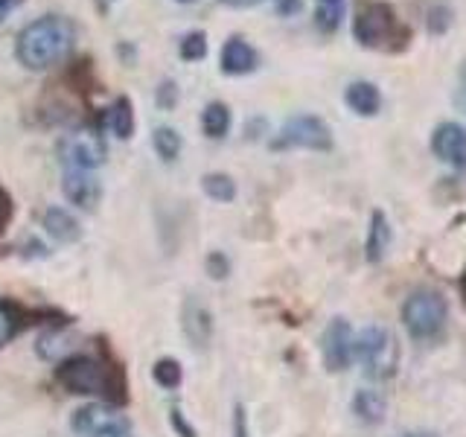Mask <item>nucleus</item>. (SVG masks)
Returning <instances> with one entry per match:
<instances>
[{"instance_id": "nucleus-33", "label": "nucleus", "mask_w": 466, "mask_h": 437, "mask_svg": "<svg viewBox=\"0 0 466 437\" xmlns=\"http://www.w3.org/2000/svg\"><path fill=\"white\" fill-rule=\"evenodd\" d=\"M116 53L123 56V62H126V65H135L137 50H135V47H128V41H120V44H116Z\"/></svg>"}, {"instance_id": "nucleus-31", "label": "nucleus", "mask_w": 466, "mask_h": 437, "mask_svg": "<svg viewBox=\"0 0 466 437\" xmlns=\"http://www.w3.org/2000/svg\"><path fill=\"white\" fill-rule=\"evenodd\" d=\"M233 437H251V429H248V414H245L242 402L233 405Z\"/></svg>"}, {"instance_id": "nucleus-35", "label": "nucleus", "mask_w": 466, "mask_h": 437, "mask_svg": "<svg viewBox=\"0 0 466 437\" xmlns=\"http://www.w3.org/2000/svg\"><path fill=\"white\" fill-rule=\"evenodd\" d=\"M218 4H225L230 9H251V6H259L262 0H218Z\"/></svg>"}, {"instance_id": "nucleus-20", "label": "nucleus", "mask_w": 466, "mask_h": 437, "mask_svg": "<svg viewBox=\"0 0 466 437\" xmlns=\"http://www.w3.org/2000/svg\"><path fill=\"white\" fill-rule=\"evenodd\" d=\"M152 146H155V152H157L160 160H164V164H175V160L181 158L184 137H181V131H178V128H172V126H157V128L152 131Z\"/></svg>"}, {"instance_id": "nucleus-28", "label": "nucleus", "mask_w": 466, "mask_h": 437, "mask_svg": "<svg viewBox=\"0 0 466 437\" xmlns=\"http://www.w3.org/2000/svg\"><path fill=\"white\" fill-rule=\"evenodd\" d=\"M178 85H175L172 79H164L157 87V94H155V102H157V108H164V111H172L175 106H178Z\"/></svg>"}, {"instance_id": "nucleus-2", "label": "nucleus", "mask_w": 466, "mask_h": 437, "mask_svg": "<svg viewBox=\"0 0 466 437\" xmlns=\"http://www.w3.org/2000/svg\"><path fill=\"white\" fill-rule=\"evenodd\" d=\"M56 382L67 393H76V397H96L99 402H108V405L126 402L120 373H114L108 361L87 356V353H73L58 361Z\"/></svg>"}, {"instance_id": "nucleus-24", "label": "nucleus", "mask_w": 466, "mask_h": 437, "mask_svg": "<svg viewBox=\"0 0 466 437\" xmlns=\"http://www.w3.org/2000/svg\"><path fill=\"white\" fill-rule=\"evenodd\" d=\"M178 56L184 62H201L208 56V36L201 29H189V33L178 41Z\"/></svg>"}, {"instance_id": "nucleus-38", "label": "nucleus", "mask_w": 466, "mask_h": 437, "mask_svg": "<svg viewBox=\"0 0 466 437\" xmlns=\"http://www.w3.org/2000/svg\"><path fill=\"white\" fill-rule=\"evenodd\" d=\"M402 437H437V434H431V432H408Z\"/></svg>"}, {"instance_id": "nucleus-26", "label": "nucleus", "mask_w": 466, "mask_h": 437, "mask_svg": "<svg viewBox=\"0 0 466 437\" xmlns=\"http://www.w3.org/2000/svg\"><path fill=\"white\" fill-rule=\"evenodd\" d=\"M341 18H344V6H320L318 4V12H315V26L320 33L332 36L335 29L341 26Z\"/></svg>"}, {"instance_id": "nucleus-14", "label": "nucleus", "mask_w": 466, "mask_h": 437, "mask_svg": "<svg viewBox=\"0 0 466 437\" xmlns=\"http://www.w3.org/2000/svg\"><path fill=\"white\" fill-rule=\"evenodd\" d=\"M181 327H184L187 339L193 341V347H208L210 335H213V315L204 303L189 298L181 312Z\"/></svg>"}, {"instance_id": "nucleus-37", "label": "nucleus", "mask_w": 466, "mask_h": 437, "mask_svg": "<svg viewBox=\"0 0 466 437\" xmlns=\"http://www.w3.org/2000/svg\"><path fill=\"white\" fill-rule=\"evenodd\" d=\"M320 6H344V0H318Z\"/></svg>"}, {"instance_id": "nucleus-13", "label": "nucleus", "mask_w": 466, "mask_h": 437, "mask_svg": "<svg viewBox=\"0 0 466 437\" xmlns=\"http://www.w3.org/2000/svg\"><path fill=\"white\" fill-rule=\"evenodd\" d=\"M96 126L102 131H111V135L116 140H128L131 135H135V106H131L128 97H116L108 108H102L99 117H96Z\"/></svg>"}, {"instance_id": "nucleus-12", "label": "nucleus", "mask_w": 466, "mask_h": 437, "mask_svg": "<svg viewBox=\"0 0 466 437\" xmlns=\"http://www.w3.org/2000/svg\"><path fill=\"white\" fill-rule=\"evenodd\" d=\"M62 189L70 204H76L82 210H96V204L102 198V184L94 172L85 169H65Z\"/></svg>"}, {"instance_id": "nucleus-29", "label": "nucleus", "mask_w": 466, "mask_h": 437, "mask_svg": "<svg viewBox=\"0 0 466 437\" xmlns=\"http://www.w3.org/2000/svg\"><path fill=\"white\" fill-rule=\"evenodd\" d=\"M169 426H172V432L178 434V437H196V426L184 417L181 408H175V405L169 408Z\"/></svg>"}, {"instance_id": "nucleus-23", "label": "nucleus", "mask_w": 466, "mask_h": 437, "mask_svg": "<svg viewBox=\"0 0 466 437\" xmlns=\"http://www.w3.org/2000/svg\"><path fill=\"white\" fill-rule=\"evenodd\" d=\"M21 324H24V318H21L18 306H15L12 300L0 298V347H6L15 335L21 332Z\"/></svg>"}, {"instance_id": "nucleus-40", "label": "nucleus", "mask_w": 466, "mask_h": 437, "mask_svg": "<svg viewBox=\"0 0 466 437\" xmlns=\"http://www.w3.org/2000/svg\"><path fill=\"white\" fill-rule=\"evenodd\" d=\"M178 4H196V0H178Z\"/></svg>"}, {"instance_id": "nucleus-7", "label": "nucleus", "mask_w": 466, "mask_h": 437, "mask_svg": "<svg viewBox=\"0 0 466 437\" xmlns=\"http://www.w3.org/2000/svg\"><path fill=\"white\" fill-rule=\"evenodd\" d=\"M271 149H309L329 152L332 149V128L315 114H298L283 123L271 140Z\"/></svg>"}, {"instance_id": "nucleus-27", "label": "nucleus", "mask_w": 466, "mask_h": 437, "mask_svg": "<svg viewBox=\"0 0 466 437\" xmlns=\"http://www.w3.org/2000/svg\"><path fill=\"white\" fill-rule=\"evenodd\" d=\"M204 269H208L213 280H225L230 274V259L225 257V251H210L208 259H204Z\"/></svg>"}, {"instance_id": "nucleus-1", "label": "nucleus", "mask_w": 466, "mask_h": 437, "mask_svg": "<svg viewBox=\"0 0 466 437\" xmlns=\"http://www.w3.org/2000/svg\"><path fill=\"white\" fill-rule=\"evenodd\" d=\"M76 44V26L65 15H44L29 21L15 38V58L26 70H50L62 65Z\"/></svg>"}, {"instance_id": "nucleus-3", "label": "nucleus", "mask_w": 466, "mask_h": 437, "mask_svg": "<svg viewBox=\"0 0 466 437\" xmlns=\"http://www.w3.org/2000/svg\"><path fill=\"white\" fill-rule=\"evenodd\" d=\"M353 36L361 47L382 50V53H402L408 47V26L400 21L397 9L382 0H364L353 15Z\"/></svg>"}, {"instance_id": "nucleus-39", "label": "nucleus", "mask_w": 466, "mask_h": 437, "mask_svg": "<svg viewBox=\"0 0 466 437\" xmlns=\"http://www.w3.org/2000/svg\"><path fill=\"white\" fill-rule=\"evenodd\" d=\"M461 295H463V303H466V271H463V277H461Z\"/></svg>"}, {"instance_id": "nucleus-30", "label": "nucleus", "mask_w": 466, "mask_h": 437, "mask_svg": "<svg viewBox=\"0 0 466 437\" xmlns=\"http://www.w3.org/2000/svg\"><path fill=\"white\" fill-rule=\"evenodd\" d=\"M12 216H15V201L9 196V189L0 184V233H4L12 222Z\"/></svg>"}, {"instance_id": "nucleus-4", "label": "nucleus", "mask_w": 466, "mask_h": 437, "mask_svg": "<svg viewBox=\"0 0 466 437\" xmlns=\"http://www.w3.org/2000/svg\"><path fill=\"white\" fill-rule=\"evenodd\" d=\"M449 306L441 291L434 289H417L402 303V327L408 330L414 341H431L446 327Z\"/></svg>"}, {"instance_id": "nucleus-34", "label": "nucleus", "mask_w": 466, "mask_h": 437, "mask_svg": "<svg viewBox=\"0 0 466 437\" xmlns=\"http://www.w3.org/2000/svg\"><path fill=\"white\" fill-rule=\"evenodd\" d=\"M21 4H24V0H0V24H4Z\"/></svg>"}, {"instance_id": "nucleus-36", "label": "nucleus", "mask_w": 466, "mask_h": 437, "mask_svg": "<svg viewBox=\"0 0 466 437\" xmlns=\"http://www.w3.org/2000/svg\"><path fill=\"white\" fill-rule=\"evenodd\" d=\"M116 4H120V0H94V6H96L99 15H108Z\"/></svg>"}, {"instance_id": "nucleus-19", "label": "nucleus", "mask_w": 466, "mask_h": 437, "mask_svg": "<svg viewBox=\"0 0 466 437\" xmlns=\"http://www.w3.org/2000/svg\"><path fill=\"white\" fill-rule=\"evenodd\" d=\"M230 126H233V114H230V108L225 106V102L213 99V102H208V106H204V111H201V131L210 140L228 137Z\"/></svg>"}, {"instance_id": "nucleus-17", "label": "nucleus", "mask_w": 466, "mask_h": 437, "mask_svg": "<svg viewBox=\"0 0 466 437\" xmlns=\"http://www.w3.org/2000/svg\"><path fill=\"white\" fill-rule=\"evenodd\" d=\"M388 245H390V222H388L385 210H373L370 225H368V237H364V257H368V262H382Z\"/></svg>"}, {"instance_id": "nucleus-25", "label": "nucleus", "mask_w": 466, "mask_h": 437, "mask_svg": "<svg viewBox=\"0 0 466 437\" xmlns=\"http://www.w3.org/2000/svg\"><path fill=\"white\" fill-rule=\"evenodd\" d=\"M451 18H455V12H451L449 4H434L426 12V29H429V36H446L449 26H451Z\"/></svg>"}, {"instance_id": "nucleus-6", "label": "nucleus", "mask_w": 466, "mask_h": 437, "mask_svg": "<svg viewBox=\"0 0 466 437\" xmlns=\"http://www.w3.org/2000/svg\"><path fill=\"white\" fill-rule=\"evenodd\" d=\"M356 359L370 379L385 382L400 368V347L385 327H364L356 335Z\"/></svg>"}, {"instance_id": "nucleus-10", "label": "nucleus", "mask_w": 466, "mask_h": 437, "mask_svg": "<svg viewBox=\"0 0 466 437\" xmlns=\"http://www.w3.org/2000/svg\"><path fill=\"white\" fill-rule=\"evenodd\" d=\"M431 152L443 164L466 169V128L461 123H441L431 131Z\"/></svg>"}, {"instance_id": "nucleus-32", "label": "nucleus", "mask_w": 466, "mask_h": 437, "mask_svg": "<svg viewBox=\"0 0 466 437\" xmlns=\"http://www.w3.org/2000/svg\"><path fill=\"white\" fill-rule=\"evenodd\" d=\"M274 12L280 18H295L298 12H303V0H274Z\"/></svg>"}, {"instance_id": "nucleus-22", "label": "nucleus", "mask_w": 466, "mask_h": 437, "mask_svg": "<svg viewBox=\"0 0 466 437\" xmlns=\"http://www.w3.org/2000/svg\"><path fill=\"white\" fill-rule=\"evenodd\" d=\"M152 379H155V382H157L160 388H164V391L181 388V382H184V368H181V361H178V359H169V356L157 359V361L152 364Z\"/></svg>"}, {"instance_id": "nucleus-5", "label": "nucleus", "mask_w": 466, "mask_h": 437, "mask_svg": "<svg viewBox=\"0 0 466 437\" xmlns=\"http://www.w3.org/2000/svg\"><path fill=\"white\" fill-rule=\"evenodd\" d=\"M58 158H62L65 169L96 172L108 160L106 131H102L96 123L67 131V135H62V140H58Z\"/></svg>"}, {"instance_id": "nucleus-21", "label": "nucleus", "mask_w": 466, "mask_h": 437, "mask_svg": "<svg viewBox=\"0 0 466 437\" xmlns=\"http://www.w3.org/2000/svg\"><path fill=\"white\" fill-rule=\"evenodd\" d=\"M201 189L208 193V198L218 204H230L237 198V181H233L228 172H208L201 178Z\"/></svg>"}, {"instance_id": "nucleus-9", "label": "nucleus", "mask_w": 466, "mask_h": 437, "mask_svg": "<svg viewBox=\"0 0 466 437\" xmlns=\"http://www.w3.org/2000/svg\"><path fill=\"white\" fill-rule=\"evenodd\" d=\"M320 353H324L327 371L341 373L347 371L356 359V332L347 324L344 318H332L329 327L324 330V339H320Z\"/></svg>"}, {"instance_id": "nucleus-11", "label": "nucleus", "mask_w": 466, "mask_h": 437, "mask_svg": "<svg viewBox=\"0 0 466 437\" xmlns=\"http://www.w3.org/2000/svg\"><path fill=\"white\" fill-rule=\"evenodd\" d=\"M259 67V53L251 41H245L242 36H230L222 44V56H218V70L225 76H248Z\"/></svg>"}, {"instance_id": "nucleus-18", "label": "nucleus", "mask_w": 466, "mask_h": 437, "mask_svg": "<svg viewBox=\"0 0 466 437\" xmlns=\"http://www.w3.org/2000/svg\"><path fill=\"white\" fill-rule=\"evenodd\" d=\"M353 412H356V417L364 422V426H379V422H382L385 414H388V402H385V397L379 391L361 388L353 397Z\"/></svg>"}, {"instance_id": "nucleus-8", "label": "nucleus", "mask_w": 466, "mask_h": 437, "mask_svg": "<svg viewBox=\"0 0 466 437\" xmlns=\"http://www.w3.org/2000/svg\"><path fill=\"white\" fill-rule=\"evenodd\" d=\"M70 429L79 437H106L111 432L131 429V422L108 402H87L70 417Z\"/></svg>"}, {"instance_id": "nucleus-15", "label": "nucleus", "mask_w": 466, "mask_h": 437, "mask_svg": "<svg viewBox=\"0 0 466 437\" xmlns=\"http://www.w3.org/2000/svg\"><path fill=\"white\" fill-rule=\"evenodd\" d=\"M344 102H347V108L359 117H376L382 111V91H379V85L368 79H356L347 85Z\"/></svg>"}, {"instance_id": "nucleus-16", "label": "nucleus", "mask_w": 466, "mask_h": 437, "mask_svg": "<svg viewBox=\"0 0 466 437\" xmlns=\"http://www.w3.org/2000/svg\"><path fill=\"white\" fill-rule=\"evenodd\" d=\"M41 225H44V230H47L56 242H62V245H70V242L82 239L79 218L73 216L70 210H65V208H47V210H44V216H41Z\"/></svg>"}]
</instances>
